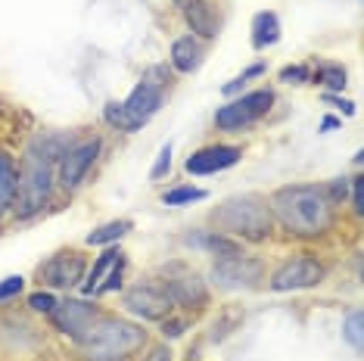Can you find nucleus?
<instances>
[{
    "instance_id": "nucleus-25",
    "label": "nucleus",
    "mask_w": 364,
    "mask_h": 361,
    "mask_svg": "<svg viewBox=\"0 0 364 361\" xmlns=\"http://www.w3.org/2000/svg\"><path fill=\"white\" fill-rule=\"evenodd\" d=\"M364 315H361V308H355L349 311V318H346V324H343V336L352 343V349L355 352H364Z\"/></svg>"
},
{
    "instance_id": "nucleus-15",
    "label": "nucleus",
    "mask_w": 364,
    "mask_h": 361,
    "mask_svg": "<svg viewBox=\"0 0 364 361\" xmlns=\"http://www.w3.org/2000/svg\"><path fill=\"white\" fill-rule=\"evenodd\" d=\"M181 13H184L193 38L215 41L221 35V10L215 0H190V4L181 6Z\"/></svg>"
},
{
    "instance_id": "nucleus-27",
    "label": "nucleus",
    "mask_w": 364,
    "mask_h": 361,
    "mask_svg": "<svg viewBox=\"0 0 364 361\" xmlns=\"http://www.w3.org/2000/svg\"><path fill=\"white\" fill-rule=\"evenodd\" d=\"M22 290H26V277H22V274H10V277H4V281H0V302H10V299H16Z\"/></svg>"
},
{
    "instance_id": "nucleus-34",
    "label": "nucleus",
    "mask_w": 364,
    "mask_h": 361,
    "mask_svg": "<svg viewBox=\"0 0 364 361\" xmlns=\"http://www.w3.org/2000/svg\"><path fill=\"white\" fill-rule=\"evenodd\" d=\"M324 103L336 106L343 116H355V103H352V100H343V97H336V94H324Z\"/></svg>"
},
{
    "instance_id": "nucleus-11",
    "label": "nucleus",
    "mask_w": 364,
    "mask_h": 361,
    "mask_svg": "<svg viewBox=\"0 0 364 361\" xmlns=\"http://www.w3.org/2000/svg\"><path fill=\"white\" fill-rule=\"evenodd\" d=\"M85 274H87V265L78 249L56 252V256H50L38 268V281L47 290H72V286H81Z\"/></svg>"
},
{
    "instance_id": "nucleus-28",
    "label": "nucleus",
    "mask_w": 364,
    "mask_h": 361,
    "mask_svg": "<svg viewBox=\"0 0 364 361\" xmlns=\"http://www.w3.org/2000/svg\"><path fill=\"white\" fill-rule=\"evenodd\" d=\"M122 274H125V256H122L119 262H115V268L109 271V277H106V281L97 286V293L94 296H103V293H115L122 286Z\"/></svg>"
},
{
    "instance_id": "nucleus-9",
    "label": "nucleus",
    "mask_w": 364,
    "mask_h": 361,
    "mask_svg": "<svg viewBox=\"0 0 364 361\" xmlns=\"http://www.w3.org/2000/svg\"><path fill=\"white\" fill-rule=\"evenodd\" d=\"M100 150H103L100 137H87V141H75L60 156V162H56V180H60L63 190H75V187H81V180L87 178V171L97 162Z\"/></svg>"
},
{
    "instance_id": "nucleus-12",
    "label": "nucleus",
    "mask_w": 364,
    "mask_h": 361,
    "mask_svg": "<svg viewBox=\"0 0 364 361\" xmlns=\"http://www.w3.org/2000/svg\"><path fill=\"white\" fill-rule=\"evenodd\" d=\"M125 308L131 315L144 318V321H162V318H168L171 311H175V302H171L168 293L150 277V281L134 284L125 293Z\"/></svg>"
},
{
    "instance_id": "nucleus-2",
    "label": "nucleus",
    "mask_w": 364,
    "mask_h": 361,
    "mask_svg": "<svg viewBox=\"0 0 364 361\" xmlns=\"http://www.w3.org/2000/svg\"><path fill=\"white\" fill-rule=\"evenodd\" d=\"M274 225H280L289 237L314 240L333 227V203L327 200L324 187L318 184H287L271 193L268 200Z\"/></svg>"
},
{
    "instance_id": "nucleus-13",
    "label": "nucleus",
    "mask_w": 364,
    "mask_h": 361,
    "mask_svg": "<svg viewBox=\"0 0 364 361\" xmlns=\"http://www.w3.org/2000/svg\"><path fill=\"white\" fill-rule=\"evenodd\" d=\"M100 315H103V311L97 308L94 302H87V299H65V302H56V308L50 311V321H53V327L60 333L72 336V340L78 343Z\"/></svg>"
},
{
    "instance_id": "nucleus-30",
    "label": "nucleus",
    "mask_w": 364,
    "mask_h": 361,
    "mask_svg": "<svg viewBox=\"0 0 364 361\" xmlns=\"http://www.w3.org/2000/svg\"><path fill=\"white\" fill-rule=\"evenodd\" d=\"M187 327H190L187 318H175V315L162 318V336L165 340H178V336H184Z\"/></svg>"
},
{
    "instance_id": "nucleus-33",
    "label": "nucleus",
    "mask_w": 364,
    "mask_h": 361,
    "mask_svg": "<svg viewBox=\"0 0 364 361\" xmlns=\"http://www.w3.org/2000/svg\"><path fill=\"white\" fill-rule=\"evenodd\" d=\"M349 187H352V209H355V215H361L364 212V178H352L349 180Z\"/></svg>"
},
{
    "instance_id": "nucleus-6",
    "label": "nucleus",
    "mask_w": 364,
    "mask_h": 361,
    "mask_svg": "<svg viewBox=\"0 0 364 361\" xmlns=\"http://www.w3.org/2000/svg\"><path fill=\"white\" fill-rule=\"evenodd\" d=\"M153 281L168 293L175 306L203 308L205 302H209V286H205V281L200 277V271H193L187 262H168V265H162L156 271Z\"/></svg>"
},
{
    "instance_id": "nucleus-1",
    "label": "nucleus",
    "mask_w": 364,
    "mask_h": 361,
    "mask_svg": "<svg viewBox=\"0 0 364 361\" xmlns=\"http://www.w3.org/2000/svg\"><path fill=\"white\" fill-rule=\"evenodd\" d=\"M72 144L75 141L65 134H38L28 144L19 166V190H16V203H13V212L19 221L35 218L50 203L56 184V162Z\"/></svg>"
},
{
    "instance_id": "nucleus-36",
    "label": "nucleus",
    "mask_w": 364,
    "mask_h": 361,
    "mask_svg": "<svg viewBox=\"0 0 364 361\" xmlns=\"http://www.w3.org/2000/svg\"><path fill=\"white\" fill-rule=\"evenodd\" d=\"M144 361H171V352L165 349V346H156V349H153V352H150V355H146Z\"/></svg>"
},
{
    "instance_id": "nucleus-17",
    "label": "nucleus",
    "mask_w": 364,
    "mask_h": 361,
    "mask_svg": "<svg viewBox=\"0 0 364 361\" xmlns=\"http://www.w3.org/2000/svg\"><path fill=\"white\" fill-rule=\"evenodd\" d=\"M187 246H196V249L209 252V256H218V259H230V256H240V252H243V243L234 240V237H228V234H218V231L190 234Z\"/></svg>"
},
{
    "instance_id": "nucleus-7",
    "label": "nucleus",
    "mask_w": 364,
    "mask_h": 361,
    "mask_svg": "<svg viewBox=\"0 0 364 361\" xmlns=\"http://www.w3.org/2000/svg\"><path fill=\"white\" fill-rule=\"evenodd\" d=\"M165 90H168V72H165L162 65H153V69L137 81V87L131 90L125 100H122L125 112L137 122V128H144L146 122H150L156 112L162 109V103H165Z\"/></svg>"
},
{
    "instance_id": "nucleus-37",
    "label": "nucleus",
    "mask_w": 364,
    "mask_h": 361,
    "mask_svg": "<svg viewBox=\"0 0 364 361\" xmlns=\"http://www.w3.org/2000/svg\"><path fill=\"white\" fill-rule=\"evenodd\" d=\"M333 128H339V119H333V116H327L324 122H321V131H333Z\"/></svg>"
},
{
    "instance_id": "nucleus-24",
    "label": "nucleus",
    "mask_w": 364,
    "mask_h": 361,
    "mask_svg": "<svg viewBox=\"0 0 364 361\" xmlns=\"http://www.w3.org/2000/svg\"><path fill=\"white\" fill-rule=\"evenodd\" d=\"M318 85H324L327 90H343L346 87V69L339 63H324V65H318V72L311 75Z\"/></svg>"
},
{
    "instance_id": "nucleus-21",
    "label": "nucleus",
    "mask_w": 364,
    "mask_h": 361,
    "mask_svg": "<svg viewBox=\"0 0 364 361\" xmlns=\"http://www.w3.org/2000/svg\"><path fill=\"white\" fill-rule=\"evenodd\" d=\"M131 221L128 218H115V221H106V225H100L97 231H90L87 234V246H112V243H119L122 237H125L131 231Z\"/></svg>"
},
{
    "instance_id": "nucleus-29",
    "label": "nucleus",
    "mask_w": 364,
    "mask_h": 361,
    "mask_svg": "<svg viewBox=\"0 0 364 361\" xmlns=\"http://www.w3.org/2000/svg\"><path fill=\"white\" fill-rule=\"evenodd\" d=\"M28 308L31 311H41V315H50V311L56 308V296L50 290H38L28 296Z\"/></svg>"
},
{
    "instance_id": "nucleus-26",
    "label": "nucleus",
    "mask_w": 364,
    "mask_h": 361,
    "mask_svg": "<svg viewBox=\"0 0 364 361\" xmlns=\"http://www.w3.org/2000/svg\"><path fill=\"white\" fill-rule=\"evenodd\" d=\"M280 81L284 85H309L311 81V69L309 65H287V69H280Z\"/></svg>"
},
{
    "instance_id": "nucleus-23",
    "label": "nucleus",
    "mask_w": 364,
    "mask_h": 361,
    "mask_svg": "<svg viewBox=\"0 0 364 361\" xmlns=\"http://www.w3.org/2000/svg\"><path fill=\"white\" fill-rule=\"evenodd\" d=\"M200 200H205V190L203 187H190V184L171 187V190L162 193L165 206H190V203H200Z\"/></svg>"
},
{
    "instance_id": "nucleus-5",
    "label": "nucleus",
    "mask_w": 364,
    "mask_h": 361,
    "mask_svg": "<svg viewBox=\"0 0 364 361\" xmlns=\"http://www.w3.org/2000/svg\"><path fill=\"white\" fill-rule=\"evenodd\" d=\"M274 106V90L271 87H259L250 90V94H240L234 100H228L225 106H218L215 112V125L218 131H228V134H237V131L252 128L255 122H262Z\"/></svg>"
},
{
    "instance_id": "nucleus-16",
    "label": "nucleus",
    "mask_w": 364,
    "mask_h": 361,
    "mask_svg": "<svg viewBox=\"0 0 364 361\" xmlns=\"http://www.w3.org/2000/svg\"><path fill=\"white\" fill-rule=\"evenodd\" d=\"M168 63L178 75H193L200 72V65L205 63V41L193 38V35H181L171 41V50H168Z\"/></svg>"
},
{
    "instance_id": "nucleus-32",
    "label": "nucleus",
    "mask_w": 364,
    "mask_h": 361,
    "mask_svg": "<svg viewBox=\"0 0 364 361\" xmlns=\"http://www.w3.org/2000/svg\"><path fill=\"white\" fill-rule=\"evenodd\" d=\"M324 193H327V200L333 203H343L346 196H349V178H336V180H330V184L324 187Z\"/></svg>"
},
{
    "instance_id": "nucleus-22",
    "label": "nucleus",
    "mask_w": 364,
    "mask_h": 361,
    "mask_svg": "<svg viewBox=\"0 0 364 361\" xmlns=\"http://www.w3.org/2000/svg\"><path fill=\"white\" fill-rule=\"evenodd\" d=\"M103 119H106V125H109V128L125 131V134H134V131H140V128H137V122L125 112V106L115 103V100L103 106Z\"/></svg>"
},
{
    "instance_id": "nucleus-3",
    "label": "nucleus",
    "mask_w": 364,
    "mask_h": 361,
    "mask_svg": "<svg viewBox=\"0 0 364 361\" xmlns=\"http://www.w3.org/2000/svg\"><path fill=\"white\" fill-rule=\"evenodd\" d=\"M209 221L218 234H228L240 243H262L274 234V215H271L268 196L262 193L228 196L212 209Z\"/></svg>"
},
{
    "instance_id": "nucleus-31",
    "label": "nucleus",
    "mask_w": 364,
    "mask_h": 361,
    "mask_svg": "<svg viewBox=\"0 0 364 361\" xmlns=\"http://www.w3.org/2000/svg\"><path fill=\"white\" fill-rule=\"evenodd\" d=\"M168 171H171V144H165L162 150H159V156H156V166L150 168V178L153 180H162Z\"/></svg>"
},
{
    "instance_id": "nucleus-38",
    "label": "nucleus",
    "mask_w": 364,
    "mask_h": 361,
    "mask_svg": "<svg viewBox=\"0 0 364 361\" xmlns=\"http://www.w3.org/2000/svg\"><path fill=\"white\" fill-rule=\"evenodd\" d=\"M175 4H178V6H184V4H190V0H175Z\"/></svg>"
},
{
    "instance_id": "nucleus-35",
    "label": "nucleus",
    "mask_w": 364,
    "mask_h": 361,
    "mask_svg": "<svg viewBox=\"0 0 364 361\" xmlns=\"http://www.w3.org/2000/svg\"><path fill=\"white\" fill-rule=\"evenodd\" d=\"M259 75H264V63H252L250 69H246V72H243V75H240V78H243L246 85H250V81H252V78H259Z\"/></svg>"
},
{
    "instance_id": "nucleus-18",
    "label": "nucleus",
    "mask_w": 364,
    "mask_h": 361,
    "mask_svg": "<svg viewBox=\"0 0 364 361\" xmlns=\"http://www.w3.org/2000/svg\"><path fill=\"white\" fill-rule=\"evenodd\" d=\"M16 190H19V166L6 150H0V218L13 212Z\"/></svg>"
},
{
    "instance_id": "nucleus-8",
    "label": "nucleus",
    "mask_w": 364,
    "mask_h": 361,
    "mask_svg": "<svg viewBox=\"0 0 364 361\" xmlns=\"http://www.w3.org/2000/svg\"><path fill=\"white\" fill-rule=\"evenodd\" d=\"M209 281L218 290H255L264 281V268L259 259L252 256H230V259H218L209 271Z\"/></svg>"
},
{
    "instance_id": "nucleus-14",
    "label": "nucleus",
    "mask_w": 364,
    "mask_h": 361,
    "mask_svg": "<svg viewBox=\"0 0 364 361\" xmlns=\"http://www.w3.org/2000/svg\"><path fill=\"white\" fill-rule=\"evenodd\" d=\"M243 159V146L237 144H209L203 150L190 153L187 162H184V171L187 175H218L230 166Z\"/></svg>"
},
{
    "instance_id": "nucleus-10",
    "label": "nucleus",
    "mask_w": 364,
    "mask_h": 361,
    "mask_svg": "<svg viewBox=\"0 0 364 361\" xmlns=\"http://www.w3.org/2000/svg\"><path fill=\"white\" fill-rule=\"evenodd\" d=\"M327 277L324 262H318L314 256H296L284 262L274 274H271L268 286L274 293H293V290H309V286H318Z\"/></svg>"
},
{
    "instance_id": "nucleus-19",
    "label": "nucleus",
    "mask_w": 364,
    "mask_h": 361,
    "mask_svg": "<svg viewBox=\"0 0 364 361\" xmlns=\"http://www.w3.org/2000/svg\"><path fill=\"white\" fill-rule=\"evenodd\" d=\"M280 41V16L274 10H262L252 19V47L255 50H268Z\"/></svg>"
},
{
    "instance_id": "nucleus-4",
    "label": "nucleus",
    "mask_w": 364,
    "mask_h": 361,
    "mask_svg": "<svg viewBox=\"0 0 364 361\" xmlns=\"http://www.w3.org/2000/svg\"><path fill=\"white\" fill-rule=\"evenodd\" d=\"M75 346L90 361H125L146 346V330L128 318L100 315Z\"/></svg>"
},
{
    "instance_id": "nucleus-20",
    "label": "nucleus",
    "mask_w": 364,
    "mask_h": 361,
    "mask_svg": "<svg viewBox=\"0 0 364 361\" xmlns=\"http://www.w3.org/2000/svg\"><path fill=\"white\" fill-rule=\"evenodd\" d=\"M122 256H125V252L115 249V246H109V249H106L103 256H97L94 268H90L87 274H85V281H81V293H85V296H94L97 286H100V284L106 281V277H109V271L115 268V262H119Z\"/></svg>"
}]
</instances>
